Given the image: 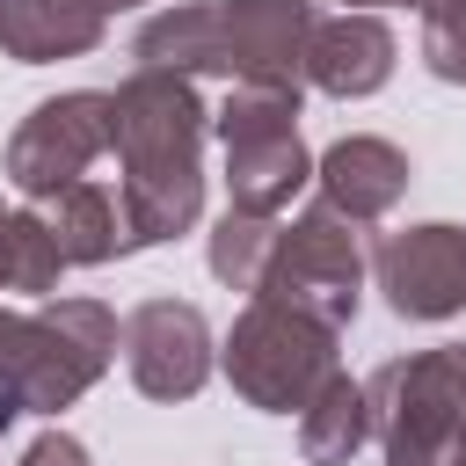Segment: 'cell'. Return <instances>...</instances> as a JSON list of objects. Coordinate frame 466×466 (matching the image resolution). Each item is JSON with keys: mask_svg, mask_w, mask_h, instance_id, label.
<instances>
[{"mask_svg": "<svg viewBox=\"0 0 466 466\" xmlns=\"http://www.w3.org/2000/svg\"><path fill=\"white\" fill-rule=\"evenodd\" d=\"M226 22V80L233 87H306V51L320 29L313 0H218Z\"/></svg>", "mask_w": 466, "mask_h": 466, "instance_id": "ba28073f", "label": "cell"}, {"mask_svg": "<svg viewBox=\"0 0 466 466\" xmlns=\"http://www.w3.org/2000/svg\"><path fill=\"white\" fill-rule=\"evenodd\" d=\"M218 357H226L233 393L262 415H306L320 400V386L342 371L335 328H320V320H306L277 299H248V313L233 320Z\"/></svg>", "mask_w": 466, "mask_h": 466, "instance_id": "277c9868", "label": "cell"}, {"mask_svg": "<svg viewBox=\"0 0 466 466\" xmlns=\"http://www.w3.org/2000/svg\"><path fill=\"white\" fill-rule=\"evenodd\" d=\"M116 109V160H124V240L160 248L197 226L204 211V131L211 109L197 102V80L182 73H138L109 95Z\"/></svg>", "mask_w": 466, "mask_h": 466, "instance_id": "6da1fadb", "label": "cell"}, {"mask_svg": "<svg viewBox=\"0 0 466 466\" xmlns=\"http://www.w3.org/2000/svg\"><path fill=\"white\" fill-rule=\"evenodd\" d=\"M131 58L138 73H226V22H218V0H182V7H160L138 36H131Z\"/></svg>", "mask_w": 466, "mask_h": 466, "instance_id": "5bb4252c", "label": "cell"}, {"mask_svg": "<svg viewBox=\"0 0 466 466\" xmlns=\"http://www.w3.org/2000/svg\"><path fill=\"white\" fill-rule=\"evenodd\" d=\"M22 466H87V444L66 437V430H44V437L22 451Z\"/></svg>", "mask_w": 466, "mask_h": 466, "instance_id": "ffe728a7", "label": "cell"}, {"mask_svg": "<svg viewBox=\"0 0 466 466\" xmlns=\"http://www.w3.org/2000/svg\"><path fill=\"white\" fill-rule=\"evenodd\" d=\"M66 255L44 226V211H0V291H22V299H51Z\"/></svg>", "mask_w": 466, "mask_h": 466, "instance_id": "e0dca14e", "label": "cell"}, {"mask_svg": "<svg viewBox=\"0 0 466 466\" xmlns=\"http://www.w3.org/2000/svg\"><path fill=\"white\" fill-rule=\"evenodd\" d=\"M313 182H320V204H335L350 226H371V218H386L400 197H408V153L393 146V138H335L320 160H313Z\"/></svg>", "mask_w": 466, "mask_h": 466, "instance_id": "8fae6325", "label": "cell"}, {"mask_svg": "<svg viewBox=\"0 0 466 466\" xmlns=\"http://www.w3.org/2000/svg\"><path fill=\"white\" fill-rule=\"evenodd\" d=\"M386 466H466V371L459 350H415L364 379Z\"/></svg>", "mask_w": 466, "mask_h": 466, "instance_id": "3957f363", "label": "cell"}, {"mask_svg": "<svg viewBox=\"0 0 466 466\" xmlns=\"http://www.w3.org/2000/svg\"><path fill=\"white\" fill-rule=\"evenodd\" d=\"M277 218H255V211H226L218 226H211V248H204V262H211V277L218 284H233V291H262V277H269V255H277Z\"/></svg>", "mask_w": 466, "mask_h": 466, "instance_id": "ac0fdd59", "label": "cell"}, {"mask_svg": "<svg viewBox=\"0 0 466 466\" xmlns=\"http://www.w3.org/2000/svg\"><path fill=\"white\" fill-rule=\"evenodd\" d=\"M422 7V66L466 87V0H415Z\"/></svg>", "mask_w": 466, "mask_h": 466, "instance_id": "d6986e66", "label": "cell"}, {"mask_svg": "<svg viewBox=\"0 0 466 466\" xmlns=\"http://www.w3.org/2000/svg\"><path fill=\"white\" fill-rule=\"evenodd\" d=\"M379 291L400 320H451L466 313V226H408V233H386L379 255Z\"/></svg>", "mask_w": 466, "mask_h": 466, "instance_id": "9c48e42d", "label": "cell"}, {"mask_svg": "<svg viewBox=\"0 0 466 466\" xmlns=\"http://www.w3.org/2000/svg\"><path fill=\"white\" fill-rule=\"evenodd\" d=\"M371 7H393V0H342V15H371Z\"/></svg>", "mask_w": 466, "mask_h": 466, "instance_id": "7402d4cb", "label": "cell"}, {"mask_svg": "<svg viewBox=\"0 0 466 466\" xmlns=\"http://www.w3.org/2000/svg\"><path fill=\"white\" fill-rule=\"evenodd\" d=\"M459 371H466V342H459Z\"/></svg>", "mask_w": 466, "mask_h": 466, "instance_id": "cb8c5ba5", "label": "cell"}, {"mask_svg": "<svg viewBox=\"0 0 466 466\" xmlns=\"http://www.w3.org/2000/svg\"><path fill=\"white\" fill-rule=\"evenodd\" d=\"M116 313L102 299H51L36 313H0V379L15 386L22 415L73 408L116 357Z\"/></svg>", "mask_w": 466, "mask_h": 466, "instance_id": "7a4b0ae2", "label": "cell"}, {"mask_svg": "<svg viewBox=\"0 0 466 466\" xmlns=\"http://www.w3.org/2000/svg\"><path fill=\"white\" fill-rule=\"evenodd\" d=\"M218 146H226V211H255L277 218L306 182H313V153L299 138V95L284 87H233L226 109L211 116Z\"/></svg>", "mask_w": 466, "mask_h": 466, "instance_id": "5b68a950", "label": "cell"}, {"mask_svg": "<svg viewBox=\"0 0 466 466\" xmlns=\"http://www.w3.org/2000/svg\"><path fill=\"white\" fill-rule=\"evenodd\" d=\"M364 437H371V393L350 371H335L320 386V400L299 415V451H306V466H350L364 451Z\"/></svg>", "mask_w": 466, "mask_h": 466, "instance_id": "2e32d148", "label": "cell"}, {"mask_svg": "<svg viewBox=\"0 0 466 466\" xmlns=\"http://www.w3.org/2000/svg\"><path fill=\"white\" fill-rule=\"evenodd\" d=\"M124 364L146 400H189L211 379V328L189 299H146L124 320Z\"/></svg>", "mask_w": 466, "mask_h": 466, "instance_id": "30bf717a", "label": "cell"}, {"mask_svg": "<svg viewBox=\"0 0 466 466\" xmlns=\"http://www.w3.org/2000/svg\"><path fill=\"white\" fill-rule=\"evenodd\" d=\"M102 15H124V7H146V0H95Z\"/></svg>", "mask_w": 466, "mask_h": 466, "instance_id": "603a6c76", "label": "cell"}, {"mask_svg": "<svg viewBox=\"0 0 466 466\" xmlns=\"http://www.w3.org/2000/svg\"><path fill=\"white\" fill-rule=\"evenodd\" d=\"M109 146H116V109H109V95H102V87H73V95L36 102V109L15 124L0 175H7L22 197L44 204V197H58L66 182H87V167H95Z\"/></svg>", "mask_w": 466, "mask_h": 466, "instance_id": "52a82bcc", "label": "cell"}, {"mask_svg": "<svg viewBox=\"0 0 466 466\" xmlns=\"http://www.w3.org/2000/svg\"><path fill=\"white\" fill-rule=\"evenodd\" d=\"M44 226H51L58 255H66V269H95V262L131 255V240H124V197L102 189L95 175L66 182L58 197H44Z\"/></svg>", "mask_w": 466, "mask_h": 466, "instance_id": "9a60e30c", "label": "cell"}, {"mask_svg": "<svg viewBox=\"0 0 466 466\" xmlns=\"http://www.w3.org/2000/svg\"><path fill=\"white\" fill-rule=\"evenodd\" d=\"M255 299H277V306L342 335L364 306V240H357V226L335 204H306L277 233V255H269V277H262Z\"/></svg>", "mask_w": 466, "mask_h": 466, "instance_id": "8992f818", "label": "cell"}, {"mask_svg": "<svg viewBox=\"0 0 466 466\" xmlns=\"http://www.w3.org/2000/svg\"><path fill=\"white\" fill-rule=\"evenodd\" d=\"M15 415H22V400H15V386L0 379V437H7V422H15Z\"/></svg>", "mask_w": 466, "mask_h": 466, "instance_id": "44dd1931", "label": "cell"}, {"mask_svg": "<svg viewBox=\"0 0 466 466\" xmlns=\"http://www.w3.org/2000/svg\"><path fill=\"white\" fill-rule=\"evenodd\" d=\"M109 15L95 0H0V51L22 66H51V58H87L102 44Z\"/></svg>", "mask_w": 466, "mask_h": 466, "instance_id": "4fadbf2b", "label": "cell"}, {"mask_svg": "<svg viewBox=\"0 0 466 466\" xmlns=\"http://www.w3.org/2000/svg\"><path fill=\"white\" fill-rule=\"evenodd\" d=\"M306 80L335 102L379 95L393 80V29L379 15H320L313 51H306Z\"/></svg>", "mask_w": 466, "mask_h": 466, "instance_id": "7c38bea8", "label": "cell"}]
</instances>
